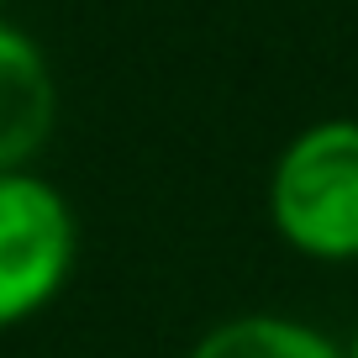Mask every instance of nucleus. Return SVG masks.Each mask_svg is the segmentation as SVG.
Wrapping results in <instances>:
<instances>
[{
	"mask_svg": "<svg viewBox=\"0 0 358 358\" xmlns=\"http://www.w3.org/2000/svg\"><path fill=\"white\" fill-rule=\"evenodd\" d=\"M268 227L316 264H358V116L311 122L268 169Z\"/></svg>",
	"mask_w": 358,
	"mask_h": 358,
	"instance_id": "obj_1",
	"label": "nucleus"
},
{
	"mask_svg": "<svg viewBox=\"0 0 358 358\" xmlns=\"http://www.w3.org/2000/svg\"><path fill=\"white\" fill-rule=\"evenodd\" d=\"M79 258L69 195L37 169L0 174V332L43 316L64 295Z\"/></svg>",
	"mask_w": 358,
	"mask_h": 358,
	"instance_id": "obj_2",
	"label": "nucleus"
},
{
	"mask_svg": "<svg viewBox=\"0 0 358 358\" xmlns=\"http://www.w3.org/2000/svg\"><path fill=\"white\" fill-rule=\"evenodd\" d=\"M58 122V79L32 32L0 16V174L32 169Z\"/></svg>",
	"mask_w": 358,
	"mask_h": 358,
	"instance_id": "obj_3",
	"label": "nucleus"
},
{
	"mask_svg": "<svg viewBox=\"0 0 358 358\" xmlns=\"http://www.w3.org/2000/svg\"><path fill=\"white\" fill-rule=\"evenodd\" d=\"M185 358H343V343H332L322 327L301 316L243 311L201 332Z\"/></svg>",
	"mask_w": 358,
	"mask_h": 358,
	"instance_id": "obj_4",
	"label": "nucleus"
},
{
	"mask_svg": "<svg viewBox=\"0 0 358 358\" xmlns=\"http://www.w3.org/2000/svg\"><path fill=\"white\" fill-rule=\"evenodd\" d=\"M343 358H358V332H353V337L343 343Z\"/></svg>",
	"mask_w": 358,
	"mask_h": 358,
	"instance_id": "obj_5",
	"label": "nucleus"
},
{
	"mask_svg": "<svg viewBox=\"0 0 358 358\" xmlns=\"http://www.w3.org/2000/svg\"><path fill=\"white\" fill-rule=\"evenodd\" d=\"M0 6H6V0H0Z\"/></svg>",
	"mask_w": 358,
	"mask_h": 358,
	"instance_id": "obj_6",
	"label": "nucleus"
}]
</instances>
